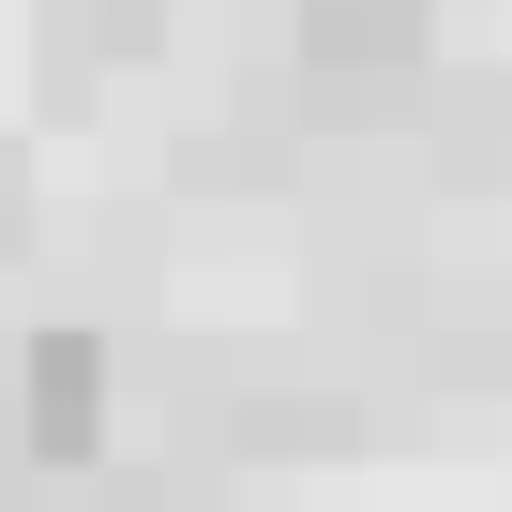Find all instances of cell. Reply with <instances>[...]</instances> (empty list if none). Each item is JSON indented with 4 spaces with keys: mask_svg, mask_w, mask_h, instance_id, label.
Here are the masks:
<instances>
[{
    "mask_svg": "<svg viewBox=\"0 0 512 512\" xmlns=\"http://www.w3.org/2000/svg\"><path fill=\"white\" fill-rule=\"evenodd\" d=\"M302 46L347 61V76H392V61H422L437 31H422V0H302Z\"/></svg>",
    "mask_w": 512,
    "mask_h": 512,
    "instance_id": "obj_2",
    "label": "cell"
},
{
    "mask_svg": "<svg viewBox=\"0 0 512 512\" xmlns=\"http://www.w3.org/2000/svg\"><path fill=\"white\" fill-rule=\"evenodd\" d=\"M61 46H91V61H151V46H166V0H61Z\"/></svg>",
    "mask_w": 512,
    "mask_h": 512,
    "instance_id": "obj_3",
    "label": "cell"
},
{
    "mask_svg": "<svg viewBox=\"0 0 512 512\" xmlns=\"http://www.w3.org/2000/svg\"><path fill=\"white\" fill-rule=\"evenodd\" d=\"M106 392H121L106 332H31V362H16V437H31L46 467H91V452H106Z\"/></svg>",
    "mask_w": 512,
    "mask_h": 512,
    "instance_id": "obj_1",
    "label": "cell"
}]
</instances>
